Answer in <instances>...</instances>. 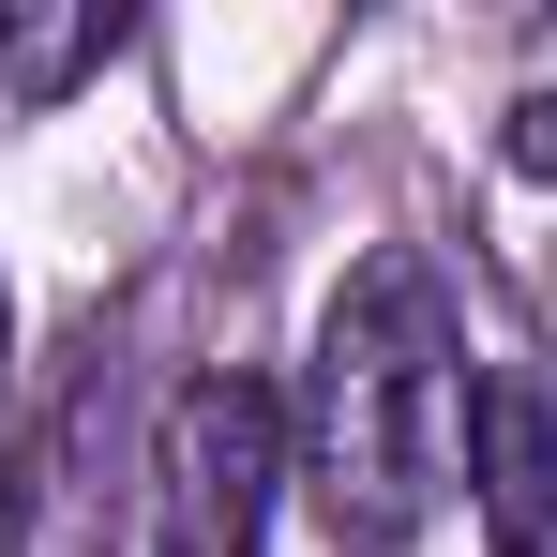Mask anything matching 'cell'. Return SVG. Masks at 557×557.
Returning <instances> with one entry per match:
<instances>
[{"instance_id":"3","label":"cell","mask_w":557,"mask_h":557,"mask_svg":"<svg viewBox=\"0 0 557 557\" xmlns=\"http://www.w3.org/2000/svg\"><path fill=\"white\" fill-rule=\"evenodd\" d=\"M467 497H482V557H557V392L482 376V422H467Z\"/></svg>"},{"instance_id":"4","label":"cell","mask_w":557,"mask_h":557,"mask_svg":"<svg viewBox=\"0 0 557 557\" xmlns=\"http://www.w3.org/2000/svg\"><path fill=\"white\" fill-rule=\"evenodd\" d=\"M497 151H512L528 182H557V91H528V106H512V121H497Z\"/></svg>"},{"instance_id":"2","label":"cell","mask_w":557,"mask_h":557,"mask_svg":"<svg viewBox=\"0 0 557 557\" xmlns=\"http://www.w3.org/2000/svg\"><path fill=\"white\" fill-rule=\"evenodd\" d=\"M286 482V407L257 376H196L166 407V557H257Z\"/></svg>"},{"instance_id":"1","label":"cell","mask_w":557,"mask_h":557,"mask_svg":"<svg viewBox=\"0 0 557 557\" xmlns=\"http://www.w3.org/2000/svg\"><path fill=\"white\" fill-rule=\"evenodd\" d=\"M467 422H482V376L437 257H362L317 301V362H301V482L332 543H422V512L467 482Z\"/></svg>"}]
</instances>
